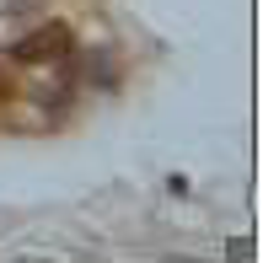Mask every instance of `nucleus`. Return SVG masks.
I'll return each mask as SVG.
<instances>
[{
	"instance_id": "1",
	"label": "nucleus",
	"mask_w": 263,
	"mask_h": 263,
	"mask_svg": "<svg viewBox=\"0 0 263 263\" xmlns=\"http://www.w3.org/2000/svg\"><path fill=\"white\" fill-rule=\"evenodd\" d=\"M76 49V38H70L65 22H43L38 32H27V38L11 49V59H22V65H54V59H65Z\"/></svg>"
},
{
	"instance_id": "2",
	"label": "nucleus",
	"mask_w": 263,
	"mask_h": 263,
	"mask_svg": "<svg viewBox=\"0 0 263 263\" xmlns=\"http://www.w3.org/2000/svg\"><path fill=\"white\" fill-rule=\"evenodd\" d=\"M6 91H11V81H6V76H0V97H6Z\"/></svg>"
}]
</instances>
